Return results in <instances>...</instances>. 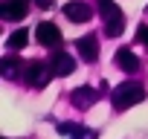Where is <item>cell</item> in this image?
<instances>
[{"label": "cell", "mask_w": 148, "mask_h": 139, "mask_svg": "<svg viewBox=\"0 0 148 139\" xmlns=\"http://www.w3.org/2000/svg\"><path fill=\"white\" fill-rule=\"evenodd\" d=\"M142 99H145V90H142L139 81H122V84H116L113 93H110V104H113L116 113H122V110L139 104Z\"/></svg>", "instance_id": "1"}, {"label": "cell", "mask_w": 148, "mask_h": 139, "mask_svg": "<svg viewBox=\"0 0 148 139\" xmlns=\"http://www.w3.org/2000/svg\"><path fill=\"white\" fill-rule=\"evenodd\" d=\"M99 3V15L105 18V35L108 38H119L125 32V18H122V9L113 3V0H96Z\"/></svg>", "instance_id": "2"}, {"label": "cell", "mask_w": 148, "mask_h": 139, "mask_svg": "<svg viewBox=\"0 0 148 139\" xmlns=\"http://www.w3.org/2000/svg\"><path fill=\"white\" fill-rule=\"evenodd\" d=\"M52 76H55V70H52L49 61H29L26 70H23V81L29 87H35V90H44L52 81Z\"/></svg>", "instance_id": "3"}, {"label": "cell", "mask_w": 148, "mask_h": 139, "mask_svg": "<svg viewBox=\"0 0 148 139\" xmlns=\"http://www.w3.org/2000/svg\"><path fill=\"white\" fill-rule=\"evenodd\" d=\"M70 102H73V107L87 110V107H93V104L99 102V90L90 87V84H82V87H76V90L70 93Z\"/></svg>", "instance_id": "4"}, {"label": "cell", "mask_w": 148, "mask_h": 139, "mask_svg": "<svg viewBox=\"0 0 148 139\" xmlns=\"http://www.w3.org/2000/svg\"><path fill=\"white\" fill-rule=\"evenodd\" d=\"M35 38H38V44H41V46H52V49H58V46H61V41H64V38H61V32H58V26H55V23H47V20L35 26Z\"/></svg>", "instance_id": "5"}, {"label": "cell", "mask_w": 148, "mask_h": 139, "mask_svg": "<svg viewBox=\"0 0 148 139\" xmlns=\"http://www.w3.org/2000/svg\"><path fill=\"white\" fill-rule=\"evenodd\" d=\"M58 133L67 136V139H99V133L87 125H79V122H61L58 125Z\"/></svg>", "instance_id": "6"}, {"label": "cell", "mask_w": 148, "mask_h": 139, "mask_svg": "<svg viewBox=\"0 0 148 139\" xmlns=\"http://www.w3.org/2000/svg\"><path fill=\"white\" fill-rule=\"evenodd\" d=\"M64 18L73 20V23H87L93 18V9L87 3H79V0H70V3L64 6Z\"/></svg>", "instance_id": "7"}, {"label": "cell", "mask_w": 148, "mask_h": 139, "mask_svg": "<svg viewBox=\"0 0 148 139\" xmlns=\"http://www.w3.org/2000/svg\"><path fill=\"white\" fill-rule=\"evenodd\" d=\"M26 9H29V0H6L0 6V18L3 20H21V18H26Z\"/></svg>", "instance_id": "8"}, {"label": "cell", "mask_w": 148, "mask_h": 139, "mask_svg": "<svg viewBox=\"0 0 148 139\" xmlns=\"http://www.w3.org/2000/svg\"><path fill=\"white\" fill-rule=\"evenodd\" d=\"M23 61H18L15 55H6L3 61H0V76H3L6 81H15V78H23Z\"/></svg>", "instance_id": "9"}, {"label": "cell", "mask_w": 148, "mask_h": 139, "mask_svg": "<svg viewBox=\"0 0 148 139\" xmlns=\"http://www.w3.org/2000/svg\"><path fill=\"white\" fill-rule=\"evenodd\" d=\"M113 61H116V67L122 70V73H131V76H134V73H139V67H142V64H139V58H136L131 49H116Z\"/></svg>", "instance_id": "10"}, {"label": "cell", "mask_w": 148, "mask_h": 139, "mask_svg": "<svg viewBox=\"0 0 148 139\" xmlns=\"http://www.w3.org/2000/svg\"><path fill=\"white\" fill-rule=\"evenodd\" d=\"M49 64H52V70H55V76H70L73 70H76V61H73V55L64 52V49H58V52L49 58Z\"/></svg>", "instance_id": "11"}, {"label": "cell", "mask_w": 148, "mask_h": 139, "mask_svg": "<svg viewBox=\"0 0 148 139\" xmlns=\"http://www.w3.org/2000/svg\"><path fill=\"white\" fill-rule=\"evenodd\" d=\"M76 49H79V55H82L84 61H96V58H99V41H96V35L79 38V41H76Z\"/></svg>", "instance_id": "12"}, {"label": "cell", "mask_w": 148, "mask_h": 139, "mask_svg": "<svg viewBox=\"0 0 148 139\" xmlns=\"http://www.w3.org/2000/svg\"><path fill=\"white\" fill-rule=\"evenodd\" d=\"M26 44H29V32H26V29L12 32V35H9V41H6V46H9V49H23Z\"/></svg>", "instance_id": "13"}, {"label": "cell", "mask_w": 148, "mask_h": 139, "mask_svg": "<svg viewBox=\"0 0 148 139\" xmlns=\"http://www.w3.org/2000/svg\"><path fill=\"white\" fill-rule=\"evenodd\" d=\"M136 41L148 49V26H145V23H142V26H136Z\"/></svg>", "instance_id": "14"}, {"label": "cell", "mask_w": 148, "mask_h": 139, "mask_svg": "<svg viewBox=\"0 0 148 139\" xmlns=\"http://www.w3.org/2000/svg\"><path fill=\"white\" fill-rule=\"evenodd\" d=\"M35 6H38V9H52L55 0H35Z\"/></svg>", "instance_id": "15"}]
</instances>
